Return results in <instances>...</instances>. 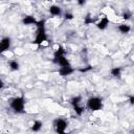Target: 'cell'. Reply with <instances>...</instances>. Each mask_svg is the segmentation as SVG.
Here are the masks:
<instances>
[{"instance_id":"obj_1","label":"cell","mask_w":134,"mask_h":134,"mask_svg":"<svg viewBox=\"0 0 134 134\" xmlns=\"http://www.w3.org/2000/svg\"><path fill=\"white\" fill-rule=\"evenodd\" d=\"M10 108L17 112L22 113L24 111V98L23 96H17L10 100Z\"/></svg>"},{"instance_id":"obj_2","label":"cell","mask_w":134,"mask_h":134,"mask_svg":"<svg viewBox=\"0 0 134 134\" xmlns=\"http://www.w3.org/2000/svg\"><path fill=\"white\" fill-rule=\"evenodd\" d=\"M87 107L92 110V111H97L99 109H102V99L98 97H89L88 102H87Z\"/></svg>"},{"instance_id":"obj_3","label":"cell","mask_w":134,"mask_h":134,"mask_svg":"<svg viewBox=\"0 0 134 134\" xmlns=\"http://www.w3.org/2000/svg\"><path fill=\"white\" fill-rule=\"evenodd\" d=\"M54 129H55V132L58 134H65V130L67 128V122L62 119V118H58L54 120Z\"/></svg>"},{"instance_id":"obj_4","label":"cell","mask_w":134,"mask_h":134,"mask_svg":"<svg viewBox=\"0 0 134 134\" xmlns=\"http://www.w3.org/2000/svg\"><path fill=\"white\" fill-rule=\"evenodd\" d=\"M46 39H47V36H46V32H45L44 27H40L38 29V31H37V36H36V39H35L34 43L39 45V44L43 43L44 41H46Z\"/></svg>"},{"instance_id":"obj_5","label":"cell","mask_w":134,"mask_h":134,"mask_svg":"<svg viewBox=\"0 0 134 134\" xmlns=\"http://www.w3.org/2000/svg\"><path fill=\"white\" fill-rule=\"evenodd\" d=\"M9 47H10V38H8V37L3 38L1 40V43H0V51L1 52H4Z\"/></svg>"},{"instance_id":"obj_6","label":"cell","mask_w":134,"mask_h":134,"mask_svg":"<svg viewBox=\"0 0 134 134\" xmlns=\"http://www.w3.org/2000/svg\"><path fill=\"white\" fill-rule=\"evenodd\" d=\"M54 63H57L61 67H68V66H70L69 61L64 55L63 57H59V58H54Z\"/></svg>"},{"instance_id":"obj_7","label":"cell","mask_w":134,"mask_h":134,"mask_svg":"<svg viewBox=\"0 0 134 134\" xmlns=\"http://www.w3.org/2000/svg\"><path fill=\"white\" fill-rule=\"evenodd\" d=\"M73 71H74V69L71 68V66H68V67H61V68L59 69V73H60V75H62V76H67V75L71 74Z\"/></svg>"},{"instance_id":"obj_8","label":"cell","mask_w":134,"mask_h":134,"mask_svg":"<svg viewBox=\"0 0 134 134\" xmlns=\"http://www.w3.org/2000/svg\"><path fill=\"white\" fill-rule=\"evenodd\" d=\"M108 24H109V19H108L107 17H104V18L100 19L99 22L96 23V27H97L98 29H105Z\"/></svg>"},{"instance_id":"obj_9","label":"cell","mask_w":134,"mask_h":134,"mask_svg":"<svg viewBox=\"0 0 134 134\" xmlns=\"http://www.w3.org/2000/svg\"><path fill=\"white\" fill-rule=\"evenodd\" d=\"M22 22L25 24V25H29V24H37L38 21H36V19L31 16H25L22 20Z\"/></svg>"},{"instance_id":"obj_10","label":"cell","mask_w":134,"mask_h":134,"mask_svg":"<svg viewBox=\"0 0 134 134\" xmlns=\"http://www.w3.org/2000/svg\"><path fill=\"white\" fill-rule=\"evenodd\" d=\"M49 13L52 16H60L61 15V7L57 5H52L49 7Z\"/></svg>"},{"instance_id":"obj_11","label":"cell","mask_w":134,"mask_h":134,"mask_svg":"<svg viewBox=\"0 0 134 134\" xmlns=\"http://www.w3.org/2000/svg\"><path fill=\"white\" fill-rule=\"evenodd\" d=\"M130 26L129 25H127V24H120L119 26H118V30L120 31V32H122V34H128L129 31H130Z\"/></svg>"},{"instance_id":"obj_12","label":"cell","mask_w":134,"mask_h":134,"mask_svg":"<svg viewBox=\"0 0 134 134\" xmlns=\"http://www.w3.org/2000/svg\"><path fill=\"white\" fill-rule=\"evenodd\" d=\"M41 128H42V122L39 121V120H36V121L34 122V125L31 126V130H32L34 132H38V131H40Z\"/></svg>"},{"instance_id":"obj_13","label":"cell","mask_w":134,"mask_h":134,"mask_svg":"<svg viewBox=\"0 0 134 134\" xmlns=\"http://www.w3.org/2000/svg\"><path fill=\"white\" fill-rule=\"evenodd\" d=\"M65 54V50L62 46H59V48L54 51V58H59V57H63Z\"/></svg>"},{"instance_id":"obj_14","label":"cell","mask_w":134,"mask_h":134,"mask_svg":"<svg viewBox=\"0 0 134 134\" xmlns=\"http://www.w3.org/2000/svg\"><path fill=\"white\" fill-rule=\"evenodd\" d=\"M120 71H121V69H120L119 67H114V68L111 69V74H112L113 76L119 77V76H120Z\"/></svg>"},{"instance_id":"obj_15","label":"cell","mask_w":134,"mask_h":134,"mask_svg":"<svg viewBox=\"0 0 134 134\" xmlns=\"http://www.w3.org/2000/svg\"><path fill=\"white\" fill-rule=\"evenodd\" d=\"M73 110L75 111V113L77 115H82L83 112H84V107L80 106V105H76V106H73Z\"/></svg>"},{"instance_id":"obj_16","label":"cell","mask_w":134,"mask_h":134,"mask_svg":"<svg viewBox=\"0 0 134 134\" xmlns=\"http://www.w3.org/2000/svg\"><path fill=\"white\" fill-rule=\"evenodd\" d=\"M9 67L12 70H18L19 69V64L17 61H10L9 62Z\"/></svg>"},{"instance_id":"obj_17","label":"cell","mask_w":134,"mask_h":134,"mask_svg":"<svg viewBox=\"0 0 134 134\" xmlns=\"http://www.w3.org/2000/svg\"><path fill=\"white\" fill-rule=\"evenodd\" d=\"M81 99H82V96H80V95L73 97V98L71 99V104H72V106H76V105H79V104L81 103Z\"/></svg>"},{"instance_id":"obj_18","label":"cell","mask_w":134,"mask_h":134,"mask_svg":"<svg viewBox=\"0 0 134 134\" xmlns=\"http://www.w3.org/2000/svg\"><path fill=\"white\" fill-rule=\"evenodd\" d=\"M130 17H131V14H130V13H128V12H127V13H124V15H122V18H124V19H126V20H128Z\"/></svg>"},{"instance_id":"obj_19","label":"cell","mask_w":134,"mask_h":134,"mask_svg":"<svg viewBox=\"0 0 134 134\" xmlns=\"http://www.w3.org/2000/svg\"><path fill=\"white\" fill-rule=\"evenodd\" d=\"M93 22V20L92 19H90L89 18V16H87L86 17V19H85V24H90V23H92Z\"/></svg>"},{"instance_id":"obj_20","label":"cell","mask_w":134,"mask_h":134,"mask_svg":"<svg viewBox=\"0 0 134 134\" xmlns=\"http://www.w3.org/2000/svg\"><path fill=\"white\" fill-rule=\"evenodd\" d=\"M65 18H66V19H68V20H70V19H72V18H73V15H72V14H70V13H68V14L66 13V14H65Z\"/></svg>"},{"instance_id":"obj_21","label":"cell","mask_w":134,"mask_h":134,"mask_svg":"<svg viewBox=\"0 0 134 134\" xmlns=\"http://www.w3.org/2000/svg\"><path fill=\"white\" fill-rule=\"evenodd\" d=\"M91 69V67L90 66H88L87 68H84V69H80V71L81 72H86V71H88V70H90Z\"/></svg>"},{"instance_id":"obj_22","label":"cell","mask_w":134,"mask_h":134,"mask_svg":"<svg viewBox=\"0 0 134 134\" xmlns=\"http://www.w3.org/2000/svg\"><path fill=\"white\" fill-rule=\"evenodd\" d=\"M129 100H130V104L134 105V95H133V96H131V97L129 98Z\"/></svg>"},{"instance_id":"obj_23","label":"cell","mask_w":134,"mask_h":134,"mask_svg":"<svg viewBox=\"0 0 134 134\" xmlns=\"http://www.w3.org/2000/svg\"><path fill=\"white\" fill-rule=\"evenodd\" d=\"M79 4H81V5L82 4H85V1H79Z\"/></svg>"}]
</instances>
